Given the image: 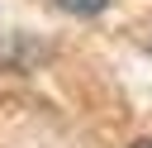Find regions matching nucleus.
I'll use <instances>...</instances> for the list:
<instances>
[{
	"label": "nucleus",
	"mask_w": 152,
	"mask_h": 148,
	"mask_svg": "<svg viewBox=\"0 0 152 148\" xmlns=\"http://www.w3.org/2000/svg\"><path fill=\"white\" fill-rule=\"evenodd\" d=\"M57 5H62L66 14H100L109 0H57Z\"/></svg>",
	"instance_id": "1"
},
{
	"label": "nucleus",
	"mask_w": 152,
	"mask_h": 148,
	"mask_svg": "<svg viewBox=\"0 0 152 148\" xmlns=\"http://www.w3.org/2000/svg\"><path fill=\"white\" fill-rule=\"evenodd\" d=\"M128 148H152V138H138V143H128Z\"/></svg>",
	"instance_id": "2"
}]
</instances>
